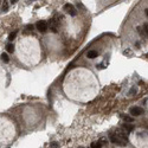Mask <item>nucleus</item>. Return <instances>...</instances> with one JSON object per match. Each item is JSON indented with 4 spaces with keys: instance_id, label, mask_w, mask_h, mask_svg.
I'll use <instances>...</instances> for the list:
<instances>
[{
    "instance_id": "5",
    "label": "nucleus",
    "mask_w": 148,
    "mask_h": 148,
    "mask_svg": "<svg viewBox=\"0 0 148 148\" xmlns=\"http://www.w3.org/2000/svg\"><path fill=\"white\" fill-rule=\"evenodd\" d=\"M49 24H50V30H51L53 33H57V32H58V30H57V24H56L55 19H50Z\"/></svg>"
},
{
    "instance_id": "15",
    "label": "nucleus",
    "mask_w": 148,
    "mask_h": 148,
    "mask_svg": "<svg viewBox=\"0 0 148 148\" xmlns=\"http://www.w3.org/2000/svg\"><path fill=\"white\" fill-rule=\"evenodd\" d=\"M136 29H137V32L140 33V36H144V32H143V29H142L141 26H137Z\"/></svg>"
},
{
    "instance_id": "8",
    "label": "nucleus",
    "mask_w": 148,
    "mask_h": 148,
    "mask_svg": "<svg viewBox=\"0 0 148 148\" xmlns=\"http://www.w3.org/2000/svg\"><path fill=\"white\" fill-rule=\"evenodd\" d=\"M6 51H7L8 53H13V52H14V45L11 44V43L7 44V45H6Z\"/></svg>"
},
{
    "instance_id": "9",
    "label": "nucleus",
    "mask_w": 148,
    "mask_h": 148,
    "mask_svg": "<svg viewBox=\"0 0 148 148\" xmlns=\"http://www.w3.org/2000/svg\"><path fill=\"white\" fill-rule=\"evenodd\" d=\"M123 128H124L127 131H131V130L134 129V126H133V124H129V123H124V124H123Z\"/></svg>"
},
{
    "instance_id": "3",
    "label": "nucleus",
    "mask_w": 148,
    "mask_h": 148,
    "mask_svg": "<svg viewBox=\"0 0 148 148\" xmlns=\"http://www.w3.org/2000/svg\"><path fill=\"white\" fill-rule=\"evenodd\" d=\"M64 10H65V12L69 13L71 17L77 16V10H76V7L73 6L72 4H65V5H64Z\"/></svg>"
},
{
    "instance_id": "13",
    "label": "nucleus",
    "mask_w": 148,
    "mask_h": 148,
    "mask_svg": "<svg viewBox=\"0 0 148 148\" xmlns=\"http://www.w3.org/2000/svg\"><path fill=\"white\" fill-rule=\"evenodd\" d=\"M142 29H143V32H144V36H147V37H148V24H143Z\"/></svg>"
},
{
    "instance_id": "2",
    "label": "nucleus",
    "mask_w": 148,
    "mask_h": 148,
    "mask_svg": "<svg viewBox=\"0 0 148 148\" xmlns=\"http://www.w3.org/2000/svg\"><path fill=\"white\" fill-rule=\"evenodd\" d=\"M36 29H37L40 33H45V32L47 31V29H49V24H47V21H45V20H39V21H37V24H36Z\"/></svg>"
},
{
    "instance_id": "18",
    "label": "nucleus",
    "mask_w": 148,
    "mask_h": 148,
    "mask_svg": "<svg viewBox=\"0 0 148 148\" xmlns=\"http://www.w3.org/2000/svg\"><path fill=\"white\" fill-rule=\"evenodd\" d=\"M26 27H27V30H31V31L33 30V25H27Z\"/></svg>"
},
{
    "instance_id": "10",
    "label": "nucleus",
    "mask_w": 148,
    "mask_h": 148,
    "mask_svg": "<svg viewBox=\"0 0 148 148\" xmlns=\"http://www.w3.org/2000/svg\"><path fill=\"white\" fill-rule=\"evenodd\" d=\"M1 60H3L4 63H8V62H10V58H8L7 53H1Z\"/></svg>"
},
{
    "instance_id": "16",
    "label": "nucleus",
    "mask_w": 148,
    "mask_h": 148,
    "mask_svg": "<svg viewBox=\"0 0 148 148\" xmlns=\"http://www.w3.org/2000/svg\"><path fill=\"white\" fill-rule=\"evenodd\" d=\"M123 118H124V121L128 122V123H131V122H133V117H130V116H124Z\"/></svg>"
},
{
    "instance_id": "19",
    "label": "nucleus",
    "mask_w": 148,
    "mask_h": 148,
    "mask_svg": "<svg viewBox=\"0 0 148 148\" xmlns=\"http://www.w3.org/2000/svg\"><path fill=\"white\" fill-rule=\"evenodd\" d=\"M17 1H18V0H11V4H12V5H13V4H16V3H17Z\"/></svg>"
},
{
    "instance_id": "14",
    "label": "nucleus",
    "mask_w": 148,
    "mask_h": 148,
    "mask_svg": "<svg viewBox=\"0 0 148 148\" xmlns=\"http://www.w3.org/2000/svg\"><path fill=\"white\" fill-rule=\"evenodd\" d=\"M50 148H59V143L58 142H51L50 143Z\"/></svg>"
},
{
    "instance_id": "11",
    "label": "nucleus",
    "mask_w": 148,
    "mask_h": 148,
    "mask_svg": "<svg viewBox=\"0 0 148 148\" xmlns=\"http://www.w3.org/2000/svg\"><path fill=\"white\" fill-rule=\"evenodd\" d=\"M17 31H13L12 33H10V36H8V40L10 42H12V40H14V38H16V36H17Z\"/></svg>"
},
{
    "instance_id": "4",
    "label": "nucleus",
    "mask_w": 148,
    "mask_h": 148,
    "mask_svg": "<svg viewBox=\"0 0 148 148\" xmlns=\"http://www.w3.org/2000/svg\"><path fill=\"white\" fill-rule=\"evenodd\" d=\"M129 114L131 116H140L141 114H143V109L140 107H131L129 109Z\"/></svg>"
},
{
    "instance_id": "21",
    "label": "nucleus",
    "mask_w": 148,
    "mask_h": 148,
    "mask_svg": "<svg viewBox=\"0 0 148 148\" xmlns=\"http://www.w3.org/2000/svg\"><path fill=\"white\" fill-rule=\"evenodd\" d=\"M78 148H83V147H78Z\"/></svg>"
},
{
    "instance_id": "1",
    "label": "nucleus",
    "mask_w": 148,
    "mask_h": 148,
    "mask_svg": "<svg viewBox=\"0 0 148 148\" xmlns=\"http://www.w3.org/2000/svg\"><path fill=\"white\" fill-rule=\"evenodd\" d=\"M109 139L116 146H121V147L127 146V136L124 134H121V133H118V134H110Z\"/></svg>"
},
{
    "instance_id": "7",
    "label": "nucleus",
    "mask_w": 148,
    "mask_h": 148,
    "mask_svg": "<svg viewBox=\"0 0 148 148\" xmlns=\"http://www.w3.org/2000/svg\"><path fill=\"white\" fill-rule=\"evenodd\" d=\"M1 11L5 13L8 11V3H7V0H3V5H1Z\"/></svg>"
},
{
    "instance_id": "17",
    "label": "nucleus",
    "mask_w": 148,
    "mask_h": 148,
    "mask_svg": "<svg viewBox=\"0 0 148 148\" xmlns=\"http://www.w3.org/2000/svg\"><path fill=\"white\" fill-rule=\"evenodd\" d=\"M134 93H136V88H133V89L130 90V93H129V95H133Z\"/></svg>"
},
{
    "instance_id": "6",
    "label": "nucleus",
    "mask_w": 148,
    "mask_h": 148,
    "mask_svg": "<svg viewBox=\"0 0 148 148\" xmlns=\"http://www.w3.org/2000/svg\"><path fill=\"white\" fill-rule=\"evenodd\" d=\"M97 56H98V52H97L96 50H90V51L87 52V57L90 58V59H94V58H96Z\"/></svg>"
},
{
    "instance_id": "20",
    "label": "nucleus",
    "mask_w": 148,
    "mask_h": 148,
    "mask_svg": "<svg viewBox=\"0 0 148 148\" xmlns=\"http://www.w3.org/2000/svg\"><path fill=\"white\" fill-rule=\"evenodd\" d=\"M144 14L148 17V8H147V10H144Z\"/></svg>"
},
{
    "instance_id": "12",
    "label": "nucleus",
    "mask_w": 148,
    "mask_h": 148,
    "mask_svg": "<svg viewBox=\"0 0 148 148\" xmlns=\"http://www.w3.org/2000/svg\"><path fill=\"white\" fill-rule=\"evenodd\" d=\"M101 147H102L101 141H98V142H93V143H91V148H101Z\"/></svg>"
}]
</instances>
